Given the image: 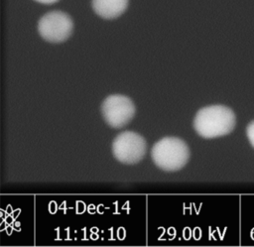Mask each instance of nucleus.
<instances>
[{"instance_id":"1","label":"nucleus","mask_w":254,"mask_h":247,"mask_svg":"<svg viewBox=\"0 0 254 247\" xmlns=\"http://www.w3.org/2000/svg\"><path fill=\"white\" fill-rule=\"evenodd\" d=\"M234 112L224 105H210L197 111L193 127L198 135L212 139L229 134L235 127Z\"/></svg>"},{"instance_id":"2","label":"nucleus","mask_w":254,"mask_h":247,"mask_svg":"<svg viewBox=\"0 0 254 247\" xmlns=\"http://www.w3.org/2000/svg\"><path fill=\"white\" fill-rule=\"evenodd\" d=\"M152 159L157 167L166 172H176L186 166L190 159V149L180 138L166 137L152 148Z\"/></svg>"},{"instance_id":"3","label":"nucleus","mask_w":254,"mask_h":247,"mask_svg":"<svg viewBox=\"0 0 254 247\" xmlns=\"http://www.w3.org/2000/svg\"><path fill=\"white\" fill-rule=\"evenodd\" d=\"M72 20L63 11H51L42 16L38 22L40 36L50 43L64 42L71 35Z\"/></svg>"},{"instance_id":"4","label":"nucleus","mask_w":254,"mask_h":247,"mask_svg":"<svg viewBox=\"0 0 254 247\" xmlns=\"http://www.w3.org/2000/svg\"><path fill=\"white\" fill-rule=\"evenodd\" d=\"M147 144L138 133L126 131L119 134L112 143L114 157L123 164L133 165L139 163L145 156Z\"/></svg>"},{"instance_id":"5","label":"nucleus","mask_w":254,"mask_h":247,"mask_svg":"<svg viewBox=\"0 0 254 247\" xmlns=\"http://www.w3.org/2000/svg\"><path fill=\"white\" fill-rule=\"evenodd\" d=\"M106 123L113 128H121L128 124L135 115V105L132 100L122 94H112L106 97L101 106Z\"/></svg>"},{"instance_id":"6","label":"nucleus","mask_w":254,"mask_h":247,"mask_svg":"<svg viewBox=\"0 0 254 247\" xmlns=\"http://www.w3.org/2000/svg\"><path fill=\"white\" fill-rule=\"evenodd\" d=\"M128 0H92L93 11L103 19H115L127 8Z\"/></svg>"},{"instance_id":"7","label":"nucleus","mask_w":254,"mask_h":247,"mask_svg":"<svg viewBox=\"0 0 254 247\" xmlns=\"http://www.w3.org/2000/svg\"><path fill=\"white\" fill-rule=\"evenodd\" d=\"M246 133H247V137H248V140H249L250 144L254 148V121H251L248 124L247 129H246Z\"/></svg>"},{"instance_id":"8","label":"nucleus","mask_w":254,"mask_h":247,"mask_svg":"<svg viewBox=\"0 0 254 247\" xmlns=\"http://www.w3.org/2000/svg\"><path fill=\"white\" fill-rule=\"evenodd\" d=\"M39 3H43V4H53L55 2H57L58 0H35Z\"/></svg>"}]
</instances>
